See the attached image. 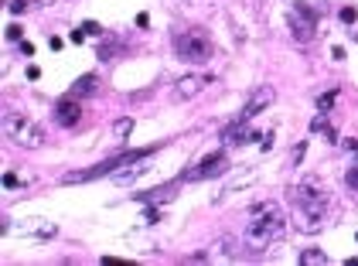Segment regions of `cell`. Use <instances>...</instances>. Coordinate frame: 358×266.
Segmentation results:
<instances>
[{
	"label": "cell",
	"mask_w": 358,
	"mask_h": 266,
	"mask_svg": "<svg viewBox=\"0 0 358 266\" xmlns=\"http://www.w3.org/2000/svg\"><path fill=\"white\" fill-rule=\"evenodd\" d=\"M331 58H334V62H344V48H338V44H334V48H331Z\"/></svg>",
	"instance_id": "obj_29"
},
{
	"label": "cell",
	"mask_w": 358,
	"mask_h": 266,
	"mask_svg": "<svg viewBox=\"0 0 358 266\" xmlns=\"http://www.w3.org/2000/svg\"><path fill=\"white\" fill-rule=\"evenodd\" d=\"M82 31H86V34H92V38H102V28H99L96 20H86V24H82Z\"/></svg>",
	"instance_id": "obj_23"
},
{
	"label": "cell",
	"mask_w": 358,
	"mask_h": 266,
	"mask_svg": "<svg viewBox=\"0 0 358 266\" xmlns=\"http://www.w3.org/2000/svg\"><path fill=\"white\" fill-rule=\"evenodd\" d=\"M4 133L10 144H18L24 150H38L44 144V130H41L34 120H28L24 113H7L4 116Z\"/></svg>",
	"instance_id": "obj_5"
},
{
	"label": "cell",
	"mask_w": 358,
	"mask_h": 266,
	"mask_svg": "<svg viewBox=\"0 0 358 266\" xmlns=\"http://www.w3.org/2000/svg\"><path fill=\"white\" fill-rule=\"evenodd\" d=\"M96 82H99V78H96L92 72H89V76H78L76 82H72L68 96H72V99H86V96H92V92H96Z\"/></svg>",
	"instance_id": "obj_13"
},
{
	"label": "cell",
	"mask_w": 358,
	"mask_h": 266,
	"mask_svg": "<svg viewBox=\"0 0 358 266\" xmlns=\"http://www.w3.org/2000/svg\"><path fill=\"white\" fill-rule=\"evenodd\" d=\"M170 48H174V55L181 58V62H188V65H205L208 58H212V38H208L202 28H191V31H174L170 34Z\"/></svg>",
	"instance_id": "obj_4"
},
{
	"label": "cell",
	"mask_w": 358,
	"mask_h": 266,
	"mask_svg": "<svg viewBox=\"0 0 358 266\" xmlns=\"http://www.w3.org/2000/svg\"><path fill=\"white\" fill-rule=\"evenodd\" d=\"M157 222H160V208H157V205H147V212H144V226H157Z\"/></svg>",
	"instance_id": "obj_21"
},
{
	"label": "cell",
	"mask_w": 358,
	"mask_h": 266,
	"mask_svg": "<svg viewBox=\"0 0 358 266\" xmlns=\"http://www.w3.org/2000/svg\"><path fill=\"white\" fill-rule=\"evenodd\" d=\"M304 150H307V144H297V150H294V164H300V160H304Z\"/></svg>",
	"instance_id": "obj_27"
},
{
	"label": "cell",
	"mask_w": 358,
	"mask_h": 266,
	"mask_svg": "<svg viewBox=\"0 0 358 266\" xmlns=\"http://www.w3.org/2000/svg\"><path fill=\"white\" fill-rule=\"evenodd\" d=\"M310 133H320V136H328L331 144H338V140H341L338 130H334V126L328 123V113H318L314 120H310Z\"/></svg>",
	"instance_id": "obj_14"
},
{
	"label": "cell",
	"mask_w": 358,
	"mask_h": 266,
	"mask_svg": "<svg viewBox=\"0 0 358 266\" xmlns=\"http://www.w3.org/2000/svg\"><path fill=\"white\" fill-rule=\"evenodd\" d=\"M205 86H212V76H184L174 82V99H194V96L205 92Z\"/></svg>",
	"instance_id": "obj_8"
},
{
	"label": "cell",
	"mask_w": 358,
	"mask_h": 266,
	"mask_svg": "<svg viewBox=\"0 0 358 266\" xmlns=\"http://www.w3.org/2000/svg\"><path fill=\"white\" fill-rule=\"evenodd\" d=\"M130 133H133V120H130V116H123V120H116V123H113V136H116V140H126Z\"/></svg>",
	"instance_id": "obj_17"
},
{
	"label": "cell",
	"mask_w": 358,
	"mask_h": 266,
	"mask_svg": "<svg viewBox=\"0 0 358 266\" xmlns=\"http://www.w3.org/2000/svg\"><path fill=\"white\" fill-rule=\"evenodd\" d=\"M228 168H232L228 154L226 150H212V154H205V157H202V160H198L181 181H208V178H222Z\"/></svg>",
	"instance_id": "obj_6"
},
{
	"label": "cell",
	"mask_w": 358,
	"mask_h": 266,
	"mask_svg": "<svg viewBox=\"0 0 358 266\" xmlns=\"http://www.w3.org/2000/svg\"><path fill=\"white\" fill-rule=\"evenodd\" d=\"M273 99H276V92H273L270 86H260L256 92H252L249 99H246V106H242V113H239V120H252V116H260V113L266 110V106L273 102Z\"/></svg>",
	"instance_id": "obj_9"
},
{
	"label": "cell",
	"mask_w": 358,
	"mask_h": 266,
	"mask_svg": "<svg viewBox=\"0 0 358 266\" xmlns=\"http://www.w3.org/2000/svg\"><path fill=\"white\" fill-rule=\"evenodd\" d=\"M249 123H252V120H239V116H236L226 130H222V144H226V147H242V144H249V140H260L263 133H252Z\"/></svg>",
	"instance_id": "obj_7"
},
{
	"label": "cell",
	"mask_w": 358,
	"mask_h": 266,
	"mask_svg": "<svg viewBox=\"0 0 358 266\" xmlns=\"http://www.w3.org/2000/svg\"><path fill=\"white\" fill-rule=\"evenodd\" d=\"M338 96H341V89H328V92H320L318 96V113H331V106L338 102Z\"/></svg>",
	"instance_id": "obj_15"
},
{
	"label": "cell",
	"mask_w": 358,
	"mask_h": 266,
	"mask_svg": "<svg viewBox=\"0 0 358 266\" xmlns=\"http://www.w3.org/2000/svg\"><path fill=\"white\" fill-rule=\"evenodd\" d=\"M58 228L52 222H41V218H31L28 226H18V236H28V239H52Z\"/></svg>",
	"instance_id": "obj_12"
},
{
	"label": "cell",
	"mask_w": 358,
	"mask_h": 266,
	"mask_svg": "<svg viewBox=\"0 0 358 266\" xmlns=\"http://www.w3.org/2000/svg\"><path fill=\"white\" fill-rule=\"evenodd\" d=\"M300 263L304 266H314V263L324 266V263H328V256H324L320 249H304V252H300Z\"/></svg>",
	"instance_id": "obj_16"
},
{
	"label": "cell",
	"mask_w": 358,
	"mask_h": 266,
	"mask_svg": "<svg viewBox=\"0 0 358 266\" xmlns=\"http://www.w3.org/2000/svg\"><path fill=\"white\" fill-rule=\"evenodd\" d=\"M320 14H324V4L320 0H290V10H286V24H290V34L297 44H307L318 34Z\"/></svg>",
	"instance_id": "obj_3"
},
{
	"label": "cell",
	"mask_w": 358,
	"mask_h": 266,
	"mask_svg": "<svg viewBox=\"0 0 358 266\" xmlns=\"http://www.w3.org/2000/svg\"><path fill=\"white\" fill-rule=\"evenodd\" d=\"M147 157H150V154H147ZM147 157H136V160H130V164H123V168H120V171H113L110 178H113L116 184H130V181H136L140 174H147V171H150Z\"/></svg>",
	"instance_id": "obj_11"
},
{
	"label": "cell",
	"mask_w": 358,
	"mask_h": 266,
	"mask_svg": "<svg viewBox=\"0 0 358 266\" xmlns=\"http://www.w3.org/2000/svg\"><path fill=\"white\" fill-rule=\"evenodd\" d=\"M18 184H20V181H18V174H10V171L4 174V188H7V191H14Z\"/></svg>",
	"instance_id": "obj_25"
},
{
	"label": "cell",
	"mask_w": 358,
	"mask_h": 266,
	"mask_svg": "<svg viewBox=\"0 0 358 266\" xmlns=\"http://www.w3.org/2000/svg\"><path fill=\"white\" fill-rule=\"evenodd\" d=\"M7 7H10V14H24V10H31V7H38V0H10Z\"/></svg>",
	"instance_id": "obj_18"
},
{
	"label": "cell",
	"mask_w": 358,
	"mask_h": 266,
	"mask_svg": "<svg viewBox=\"0 0 358 266\" xmlns=\"http://www.w3.org/2000/svg\"><path fill=\"white\" fill-rule=\"evenodd\" d=\"M355 242H358V232H355Z\"/></svg>",
	"instance_id": "obj_31"
},
{
	"label": "cell",
	"mask_w": 358,
	"mask_h": 266,
	"mask_svg": "<svg viewBox=\"0 0 358 266\" xmlns=\"http://www.w3.org/2000/svg\"><path fill=\"white\" fill-rule=\"evenodd\" d=\"M136 28H150V18L147 14H136Z\"/></svg>",
	"instance_id": "obj_30"
},
{
	"label": "cell",
	"mask_w": 358,
	"mask_h": 266,
	"mask_svg": "<svg viewBox=\"0 0 358 266\" xmlns=\"http://www.w3.org/2000/svg\"><path fill=\"white\" fill-rule=\"evenodd\" d=\"M338 20H341V24H355V20H358V10H355V7H341V10H338Z\"/></svg>",
	"instance_id": "obj_20"
},
{
	"label": "cell",
	"mask_w": 358,
	"mask_h": 266,
	"mask_svg": "<svg viewBox=\"0 0 358 266\" xmlns=\"http://www.w3.org/2000/svg\"><path fill=\"white\" fill-rule=\"evenodd\" d=\"M344 184L358 191V164H355V168H348V171H344Z\"/></svg>",
	"instance_id": "obj_22"
},
{
	"label": "cell",
	"mask_w": 358,
	"mask_h": 266,
	"mask_svg": "<svg viewBox=\"0 0 358 266\" xmlns=\"http://www.w3.org/2000/svg\"><path fill=\"white\" fill-rule=\"evenodd\" d=\"M355 154H358V150H355ZM355 164H358V160H355Z\"/></svg>",
	"instance_id": "obj_32"
},
{
	"label": "cell",
	"mask_w": 358,
	"mask_h": 266,
	"mask_svg": "<svg viewBox=\"0 0 358 266\" xmlns=\"http://www.w3.org/2000/svg\"><path fill=\"white\" fill-rule=\"evenodd\" d=\"M82 41H86V31H82V28H78V31H72V44H82Z\"/></svg>",
	"instance_id": "obj_28"
},
{
	"label": "cell",
	"mask_w": 358,
	"mask_h": 266,
	"mask_svg": "<svg viewBox=\"0 0 358 266\" xmlns=\"http://www.w3.org/2000/svg\"><path fill=\"white\" fill-rule=\"evenodd\" d=\"M286 232V215L276 202H256L246 215L242 228L236 232V246L246 252H263Z\"/></svg>",
	"instance_id": "obj_1"
},
{
	"label": "cell",
	"mask_w": 358,
	"mask_h": 266,
	"mask_svg": "<svg viewBox=\"0 0 358 266\" xmlns=\"http://www.w3.org/2000/svg\"><path fill=\"white\" fill-rule=\"evenodd\" d=\"M328 188H324V181L314 178V174H307L300 178L294 188H290V212H294V222L297 228L304 232H314V228L324 222V215H328Z\"/></svg>",
	"instance_id": "obj_2"
},
{
	"label": "cell",
	"mask_w": 358,
	"mask_h": 266,
	"mask_svg": "<svg viewBox=\"0 0 358 266\" xmlns=\"http://www.w3.org/2000/svg\"><path fill=\"white\" fill-rule=\"evenodd\" d=\"M20 34H24L20 24H10V28H7V41H20Z\"/></svg>",
	"instance_id": "obj_24"
},
{
	"label": "cell",
	"mask_w": 358,
	"mask_h": 266,
	"mask_svg": "<svg viewBox=\"0 0 358 266\" xmlns=\"http://www.w3.org/2000/svg\"><path fill=\"white\" fill-rule=\"evenodd\" d=\"M116 48H120V41H106L102 48H99V58L102 62H113V55H116Z\"/></svg>",
	"instance_id": "obj_19"
},
{
	"label": "cell",
	"mask_w": 358,
	"mask_h": 266,
	"mask_svg": "<svg viewBox=\"0 0 358 266\" xmlns=\"http://www.w3.org/2000/svg\"><path fill=\"white\" fill-rule=\"evenodd\" d=\"M78 120H82V106H78V99L65 96V99L55 106V123L62 126V130H68V126H76Z\"/></svg>",
	"instance_id": "obj_10"
},
{
	"label": "cell",
	"mask_w": 358,
	"mask_h": 266,
	"mask_svg": "<svg viewBox=\"0 0 358 266\" xmlns=\"http://www.w3.org/2000/svg\"><path fill=\"white\" fill-rule=\"evenodd\" d=\"M24 76L31 78V82H38V78H41V68H38V65H28V72H24Z\"/></svg>",
	"instance_id": "obj_26"
}]
</instances>
